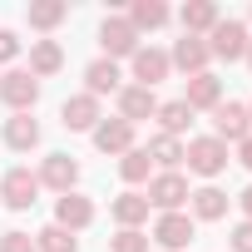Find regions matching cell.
I'll return each instance as SVG.
<instances>
[{
	"mask_svg": "<svg viewBox=\"0 0 252 252\" xmlns=\"http://www.w3.org/2000/svg\"><path fill=\"white\" fill-rule=\"evenodd\" d=\"M183 163H188V173H198V178H218L227 163H232V154H227V144L222 139H213V134H198V139H188L183 144Z\"/></svg>",
	"mask_w": 252,
	"mask_h": 252,
	"instance_id": "cell-1",
	"label": "cell"
},
{
	"mask_svg": "<svg viewBox=\"0 0 252 252\" xmlns=\"http://www.w3.org/2000/svg\"><path fill=\"white\" fill-rule=\"evenodd\" d=\"M129 74H134V84H144V89H158V84L173 74V64H168V50H158V45H139V55L129 60Z\"/></svg>",
	"mask_w": 252,
	"mask_h": 252,
	"instance_id": "cell-8",
	"label": "cell"
},
{
	"mask_svg": "<svg viewBox=\"0 0 252 252\" xmlns=\"http://www.w3.org/2000/svg\"><path fill=\"white\" fill-rule=\"evenodd\" d=\"M227 252H252V222H237L227 232Z\"/></svg>",
	"mask_w": 252,
	"mask_h": 252,
	"instance_id": "cell-31",
	"label": "cell"
},
{
	"mask_svg": "<svg viewBox=\"0 0 252 252\" xmlns=\"http://www.w3.org/2000/svg\"><path fill=\"white\" fill-rule=\"evenodd\" d=\"M35 252H79V237L50 222V227H40V232H35Z\"/></svg>",
	"mask_w": 252,
	"mask_h": 252,
	"instance_id": "cell-28",
	"label": "cell"
},
{
	"mask_svg": "<svg viewBox=\"0 0 252 252\" xmlns=\"http://www.w3.org/2000/svg\"><path fill=\"white\" fill-rule=\"evenodd\" d=\"M60 69H64L60 40H30V74H35V79H50V74H60Z\"/></svg>",
	"mask_w": 252,
	"mask_h": 252,
	"instance_id": "cell-22",
	"label": "cell"
},
{
	"mask_svg": "<svg viewBox=\"0 0 252 252\" xmlns=\"http://www.w3.org/2000/svg\"><path fill=\"white\" fill-rule=\"evenodd\" d=\"M222 20V10H218V0H183V10H178V25H183V35H198V40H208V30Z\"/></svg>",
	"mask_w": 252,
	"mask_h": 252,
	"instance_id": "cell-17",
	"label": "cell"
},
{
	"mask_svg": "<svg viewBox=\"0 0 252 252\" xmlns=\"http://www.w3.org/2000/svg\"><path fill=\"white\" fill-rule=\"evenodd\" d=\"M25 20H30V30L50 35V30H60V25L69 20V5H64V0H30V10H25Z\"/></svg>",
	"mask_w": 252,
	"mask_h": 252,
	"instance_id": "cell-23",
	"label": "cell"
},
{
	"mask_svg": "<svg viewBox=\"0 0 252 252\" xmlns=\"http://www.w3.org/2000/svg\"><path fill=\"white\" fill-rule=\"evenodd\" d=\"M89 222H94V198H84L79 188L55 198V227H64V232H84Z\"/></svg>",
	"mask_w": 252,
	"mask_h": 252,
	"instance_id": "cell-12",
	"label": "cell"
},
{
	"mask_svg": "<svg viewBox=\"0 0 252 252\" xmlns=\"http://www.w3.org/2000/svg\"><path fill=\"white\" fill-rule=\"evenodd\" d=\"M124 89V69L114 64V60H94V64H84V94H94V99H104V94H119Z\"/></svg>",
	"mask_w": 252,
	"mask_h": 252,
	"instance_id": "cell-18",
	"label": "cell"
},
{
	"mask_svg": "<svg viewBox=\"0 0 252 252\" xmlns=\"http://www.w3.org/2000/svg\"><path fill=\"white\" fill-rule=\"evenodd\" d=\"M237 163H242V168H247V173H252V134H247V139H242V144H237Z\"/></svg>",
	"mask_w": 252,
	"mask_h": 252,
	"instance_id": "cell-34",
	"label": "cell"
},
{
	"mask_svg": "<svg viewBox=\"0 0 252 252\" xmlns=\"http://www.w3.org/2000/svg\"><path fill=\"white\" fill-rule=\"evenodd\" d=\"M119 178L129 183V188L149 183V178H154V163H149V154H144V149H129V154L119 158Z\"/></svg>",
	"mask_w": 252,
	"mask_h": 252,
	"instance_id": "cell-27",
	"label": "cell"
},
{
	"mask_svg": "<svg viewBox=\"0 0 252 252\" xmlns=\"http://www.w3.org/2000/svg\"><path fill=\"white\" fill-rule=\"evenodd\" d=\"M40 188H55V193H74V183H79V163L69 158V154H45V163H40Z\"/></svg>",
	"mask_w": 252,
	"mask_h": 252,
	"instance_id": "cell-15",
	"label": "cell"
},
{
	"mask_svg": "<svg viewBox=\"0 0 252 252\" xmlns=\"http://www.w3.org/2000/svg\"><path fill=\"white\" fill-rule=\"evenodd\" d=\"M0 252H35V237L20 232V227H10V232H0Z\"/></svg>",
	"mask_w": 252,
	"mask_h": 252,
	"instance_id": "cell-30",
	"label": "cell"
},
{
	"mask_svg": "<svg viewBox=\"0 0 252 252\" xmlns=\"http://www.w3.org/2000/svg\"><path fill=\"white\" fill-rule=\"evenodd\" d=\"M158 134H168V139H183L188 134V124H193V109L183 104V99H168V104H158Z\"/></svg>",
	"mask_w": 252,
	"mask_h": 252,
	"instance_id": "cell-26",
	"label": "cell"
},
{
	"mask_svg": "<svg viewBox=\"0 0 252 252\" xmlns=\"http://www.w3.org/2000/svg\"><path fill=\"white\" fill-rule=\"evenodd\" d=\"M124 20H129V25L144 35V30H163V25L173 20V10L163 5V0H134V5L124 10Z\"/></svg>",
	"mask_w": 252,
	"mask_h": 252,
	"instance_id": "cell-21",
	"label": "cell"
},
{
	"mask_svg": "<svg viewBox=\"0 0 252 252\" xmlns=\"http://www.w3.org/2000/svg\"><path fill=\"white\" fill-rule=\"evenodd\" d=\"M99 45H104V60H134L139 55V30L124 20V15H104V25H99Z\"/></svg>",
	"mask_w": 252,
	"mask_h": 252,
	"instance_id": "cell-3",
	"label": "cell"
},
{
	"mask_svg": "<svg viewBox=\"0 0 252 252\" xmlns=\"http://www.w3.org/2000/svg\"><path fill=\"white\" fill-rule=\"evenodd\" d=\"M247 114H252V104H247Z\"/></svg>",
	"mask_w": 252,
	"mask_h": 252,
	"instance_id": "cell-36",
	"label": "cell"
},
{
	"mask_svg": "<svg viewBox=\"0 0 252 252\" xmlns=\"http://www.w3.org/2000/svg\"><path fill=\"white\" fill-rule=\"evenodd\" d=\"M109 252H149V232L144 227H119L109 237Z\"/></svg>",
	"mask_w": 252,
	"mask_h": 252,
	"instance_id": "cell-29",
	"label": "cell"
},
{
	"mask_svg": "<svg viewBox=\"0 0 252 252\" xmlns=\"http://www.w3.org/2000/svg\"><path fill=\"white\" fill-rule=\"evenodd\" d=\"M149 213H154V208H149V198H144L139 188L119 193V198L109 203V218H114L119 227H144V222H149Z\"/></svg>",
	"mask_w": 252,
	"mask_h": 252,
	"instance_id": "cell-19",
	"label": "cell"
},
{
	"mask_svg": "<svg viewBox=\"0 0 252 252\" xmlns=\"http://www.w3.org/2000/svg\"><path fill=\"white\" fill-rule=\"evenodd\" d=\"M232 203H237V208H242V222H252V183H247V188H242V193H237V198H232Z\"/></svg>",
	"mask_w": 252,
	"mask_h": 252,
	"instance_id": "cell-33",
	"label": "cell"
},
{
	"mask_svg": "<svg viewBox=\"0 0 252 252\" xmlns=\"http://www.w3.org/2000/svg\"><path fill=\"white\" fill-rule=\"evenodd\" d=\"M99 119H104V109H99L94 94H69V99L60 104V124H64L69 134H94Z\"/></svg>",
	"mask_w": 252,
	"mask_h": 252,
	"instance_id": "cell-9",
	"label": "cell"
},
{
	"mask_svg": "<svg viewBox=\"0 0 252 252\" xmlns=\"http://www.w3.org/2000/svg\"><path fill=\"white\" fill-rule=\"evenodd\" d=\"M0 104H5L10 114H30L40 104V79L30 69H10V74H0Z\"/></svg>",
	"mask_w": 252,
	"mask_h": 252,
	"instance_id": "cell-4",
	"label": "cell"
},
{
	"mask_svg": "<svg viewBox=\"0 0 252 252\" xmlns=\"http://www.w3.org/2000/svg\"><path fill=\"white\" fill-rule=\"evenodd\" d=\"M89 139H94V149H99V154H109V158H124L129 149H139L134 124H124L119 114H114V119H99V129H94Z\"/></svg>",
	"mask_w": 252,
	"mask_h": 252,
	"instance_id": "cell-10",
	"label": "cell"
},
{
	"mask_svg": "<svg viewBox=\"0 0 252 252\" xmlns=\"http://www.w3.org/2000/svg\"><path fill=\"white\" fill-rule=\"evenodd\" d=\"M247 40H252V30H247L242 20H232V15H227V20H218V25L208 30V55L232 64V60H242V55H247Z\"/></svg>",
	"mask_w": 252,
	"mask_h": 252,
	"instance_id": "cell-2",
	"label": "cell"
},
{
	"mask_svg": "<svg viewBox=\"0 0 252 252\" xmlns=\"http://www.w3.org/2000/svg\"><path fill=\"white\" fill-rule=\"evenodd\" d=\"M154 114H158V94H154V89H144V84H124V89H119V119H124V124H134V129H139V124L154 119Z\"/></svg>",
	"mask_w": 252,
	"mask_h": 252,
	"instance_id": "cell-14",
	"label": "cell"
},
{
	"mask_svg": "<svg viewBox=\"0 0 252 252\" xmlns=\"http://www.w3.org/2000/svg\"><path fill=\"white\" fill-rule=\"evenodd\" d=\"M40 198V178L30 168H10L5 178H0V203H5L10 213H30Z\"/></svg>",
	"mask_w": 252,
	"mask_h": 252,
	"instance_id": "cell-7",
	"label": "cell"
},
{
	"mask_svg": "<svg viewBox=\"0 0 252 252\" xmlns=\"http://www.w3.org/2000/svg\"><path fill=\"white\" fill-rule=\"evenodd\" d=\"M168 64H173V69H183L188 79H193V74H208V64H213V55H208V40H198V35H183V40H173V50H168Z\"/></svg>",
	"mask_w": 252,
	"mask_h": 252,
	"instance_id": "cell-13",
	"label": "cell"
},
{
	"mask_svg": "<svg viewBox=\"0 0 252 252\" xmlns=\"http://www.w3.org/2000/svg\"><path fill=\"white\" fill-rule=\"evenodd\" d=\"M242 60H247V69H252V40H247V55H242Z\"/></svg>",
	"mask_w": 252,
	"mask_h": 252,
	"instance_id": "cell-35",
	"label": "cell"
},
{
	"mask_svg": "<svg viewBox=\"0 0 252 252\" xmlns=\"http://www.w3.org/2000/svg\"><path fill=\"white\" fill-rule=\"evenodd\" d=\"M5 149H15V154L40 149V124H35L30 114H10V119H5Z\"/></svg>",
	"mask_w": 252,
	"mask_h": 252,
	"instance_id": "cell-24",
	"label": "cell"
},
{
	"mask_svg": "<svg viewBox=\"0 0 252 252\" xmlns=\"http://www.w3.org/2000/svg\"><path fill=\"white\" fill-rule=\"evenodd\" d=\"M193 232H198V222H193L188 213H158L149 242H158V247H168V252H183V247L193 242Z\"/></svg>",
	"mask_w": 252,
	"mask_h": 252,
	"instance_id": "cell-11",
	"label": "cell"
},
{
	"mask_svg": "<svg viewBox=\"0 0 252 252\" xmlns=\"http://www.w3.org/2000/svg\"><path fill=\"white\" fill-rule=\"evenodd\" d=\"M252 134V114H247V104H218L213 109V139H222L227 149H237L242 139Z\"/></svg>",
	"mask_w": 252,
	"mask_h": 252,
	"instance_id": "cell-6",
	"label": "cell"
},
{
	"mask_svg": "<svg viewBox=\"0 0 252 252\" xmlns=\"http://www.w3.org/2000/svg\"><path fill=\"white\" fill-rule=\"evenodd\" d=\"M10 60H20V35L0 30V64H10Z\"/></svg>",
	"mask_w": 252,
	"mask_h": 252,
	"instance_id": "cell-32",
	"label": "cell"
},
{
	"mask_svg": "<svg viewBox=\"0 0 252 252\" xmlns=\"http://www.w3.org/2000/svg\"><path fill=\"white\" fill-rule=\"evenodd\" d=\"M188 178L183 173H154L149 178V208H158V213H183V203H188Z\"/></svg>",
	"mask_w": 252,
	"mask_h": 252,
	"instance_id": "cell-5",
	"label": "cell"
},
{
	"mask_svg": "<svg viewBox=\"0 0 252 252\" xmlns=\"http://www.w3.org/2000/svg\"><path fill=\"white\" fill-rule=\"evenodd\" d=\"M183 104L198 114V109H218L222 104V79L208 69V74H193L188 79V89H183Z\"/></svg>",
	"mask_w": 252,
	"mask_h": 252,
	"instance_id": "cell-20",
	"label": "cell"
},
{
	"mask_svg": "<svg viewBox=\"0 0 252 252\" xmlns=\"http://www.w3.org/2000/svg\"><path fill=\"white\" fill-rule=\"evenodd\" d=\"M144 154H149V163H154L158 173H178V163H183V139H168V134H154Z\"/></svg>",
	"mask_w": 252,
	"mask_h": 252,
	"instance_id": "cell-25",
	"label": "cell"
},
{
	"mask_svg": "<svg viewBox=\"0 0 252 252\" xmlns=\"http://www.w3.org/2000/svg\"><path fill=\"white\" fill-rule=\"evenodd\" d=\"M227 203H232V198H227L218 183H203V188L188 193V208H193L188 218H193V222H222V218H227Z\"/></svg>",
	"mask_w": 252,
	"mask_h": 252,
	"instance_id": "cell-16",
	"label": "cell"
}]
</instances>
